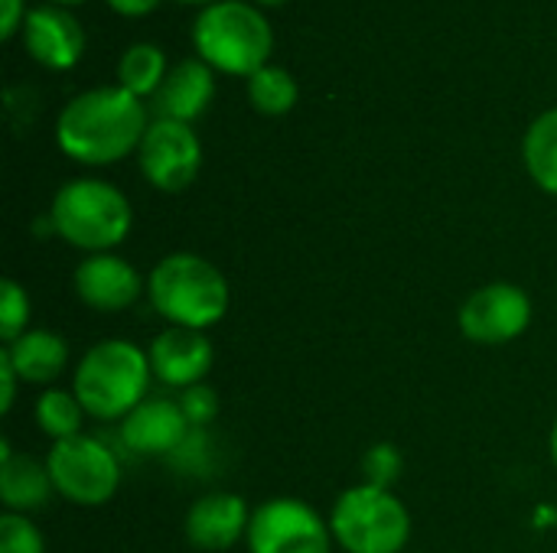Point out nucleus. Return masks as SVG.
I'll list each match as a JSON object with an SVG mask.
<instances>
[{
	"label": "nucleus",
	"instance_id": "28",
	"mask_svg": "<svg viewBox=\"0 0 557 553\" xmlns=\"http://www.w3.org/2000/svg\"><path fill=\"white\" fill-rule=\"evenodd\" d=\"M16 385H20V375L13 372V365H10V359L0 352V411L3 414H10L13 411V401H16Z\"/></svg>",
	"mask_w": 557,
	"mask_h": 553
},
{
	"label": "nucleus",
	"instance_id": "13",
	"mask_svg": "<svg viewBox=\"0 0 557 553\" xmlns=\"http://www.w3.org/2000/svg\"><path fill=\"white\" fill-rule=\"evenodd\" d=\"M193 437V424L180 401L147 398L121 420V440L137 456H176Z\"/></svg>",
	"mask_w": 557,
	"mask_h": 553
},
{
	"label": "nucleus",
	"instance_id": "17",
	"mask_svg": "<svg viewBox=\"0 0 557 553\" xmlns=\"http://www.w3.org/2000/svg\"><path fill=\"white\" fill-rule=\"evenodd\" d=\"M55 486L49 479L46 463H36L33 456L13 453L10 443L0 450V499L7 512L29 515L49 505Z\"/></svg>",
	"mask_w": 557,
	"mask_h": 553
},
{
	"label": "nucleus",
	"instance_id": "32",
	"mask_svg": "<svg viewBox=\"0 0 557 553\" xmlns=\"http://www.w3.org/2000/svg\"><path fill=\"white\" fill-rule=\"evenodd\" d=\"M248 3H255V7H281L287 0H248Z\"/></svg>",
	"mask_w": 557,
	"mask_h": 553
},
{
	"label": "nucleus",
	"instance_id": "14",
	"mask_svg": "<svg viewBox=\"0 0 557 553\" xmlns=\"http://www.w3.org/2000/svg\"><path fill=\"white\" fill-rule=\"evenodd\" d=\"M147 359H150V372L160 385L186 391V388L202 385V378L209 375V368L215 362V352H212V342L206 339V332L170 326L147 345Z\"/></svg>",
	"mask_w": 557,
	"mask_h": 553
},
{
	"label": "nucleus",
	"instance_id": "15",
	"mask_svg": "<svg viewBox=\"0 0 557 553\" xmlns=\"http://www.w3.org/2000/svg\"><path fill=\"white\" fill-rule=\"evenodd\" d=\"M251 512L242 495L232 492H212L189 505L186 512V541L196 551L222 553L235 548L242 538H248Z\"/></svg>",
	"mask_w": 557,
	"mask_h": 553
},
{
	"label": "nucleus",
	"instance_id": "10",
	"mask_svg": "<svg viewBox=\"0 0 557 553\" xmlns=\"http://www.w3.org/2000/svg\"><path fill=\"white\" fill-rule=\"evenodd\" d=\"M457 326L476 345H509L532 326V300L519 284H486L463 300Z\"/></svg>",
	"mask_w": 557,
	"mask_h": 553
},
{
	"label": "nucleus",
	"instance_id": "2",
	"mask_svg": "<svg viewBox=\"0 0 557 553\" xmlns=\"http://www.w3.org/2000/svg\"><path fill=\"white\" fill-rule=\"evenodd\" d=\"M147 297L153 310L180 329L206 332L219 326L232 306L225 274L202 254L173 251L147 274Z\"/></svg>",
	"mask_w": 557,
	"mask_h": 553
},
{
	"label": "nucleus",
	"instance_id": "20",
	"mask_svg": "<svg viewBox=\"0 0 557 553\" xmlns=\"http://www.w3.org/2000/svg\"><path fill=\"white\" fill-rule=\"evenodd\" d=\"M166 72H170L166 55L153 42H134L117 59V85L137 95L140 101H150L160 91Z\"/></svg>",
	"mask_w": 557,
	"mask_h": 553
},
{
	"label": "nucleus",
	"instance_id": "6",
	"mask_svg": "<svg viewBox=\"0 0 557 553\" xmlns=\"http://www.w3.org/2000/svg\"><path fill=\"white\" fill-rule=\"evenodd\" d=\"M330 531L346 553H401L411 541V515L392 489L362 482L336 499Z\"/></svg>",
	"mask_w": 557,
	"mask_h": 553
},
{
	"label": "nucleus",
	"instance_id": "30",
	"mask_svg": "<svg viewBox=\"0 0 557 553\" xmlns=\"http://www.w3.org/2000/svg\"><path fill=\"white\" fill-rule=\"evenodd\" d=\"M548 450H552V460H555V466H557V420H555V427H552V443H548Z\"/></svg>",
	"mask_w": 557,
	"mask_h": 553
},
{
	"label": "nucleus",
	"instance_id": "1",
	"mask_svg": "<svg viewBox=\"0 0 557 553\" xmlns=\"http://www.w3.org/2000/svg\"><path fill=\"white\" fill-rule=\"evenodd\" d=\"M150 108L121 85H101L75 95L55 117L59 150L82 166H111L137 153Z\"/></svg>",
	"mask_w": 557,
	"mask_h": 553
},
{
	"label": "nucleus",
	"instance_id": "3",
	"mask_svg": "<svg viewBox=\"0 0 557 553\" xmlns=\"http://www.w3.org/2000/svg\"><path fill=\"white\" fill-rule=\"evenodd\" d=\"M196 55L219 75L251 78L271 65L274 29L261 7L248 0H219L196 13L193 20Z\"/></svg>",
	"mask_w": 557,
	"mask_h": 553
},
{
	"label": "nucleus",
	"instance_id": "26",
	"mask_svg": "<svg viewBox=\"0 0 557 553\" xmlns=\"http://www.w3.org/2000/svg\"><path fill=\"white\" fill-rule=\"evenodd\" d=\"M180 404H183V411H186V417H189L193 430L209 427V424L215 420V414H219V398H215V391H212V388H206V385L186 388V391H183V398H180Z\"/></svg>",
	"mask_w": 557,
	"mask_h": 553
},
{
	"label": "nucleus",
	"instance_id": "12",
	"mask_svg": "<svg viewBox=\"0 0 557 553\" xmlns=\"http://www.w3.org/2000/svg\"><path fill=\"white\" fill-rule=\"evenodd\" d=\"M23 46L49 72H69L85 55V29L72 10L42 3L26 13L23 23Z\"/></svg>",
	"mask_w": 557,
	"mask_h": 553
},
{
	"label": "nucleus",
	"instance_id": "21",
	"mask_svg": "<svg viewBox=\"0 0 557 553\" xmlns=\"http://www.w3.org/2000/svg\"><path fill=\"white\" fill-rule=\"evenodd\" d=\"M82 417L85 407L78 404L75 391H62V388H46L36 401V427L52 440V443H62V440H72L82 433Z\"/></svg>",
	"mask_w": 557,
	"mask_h": 553
},
{
	"label": "nucleus",
	"instance_id": "16",
	"mask_svg": "<svg viewBox=\"0 0 557 553\" xmlns=\"http://www.w3.org/2000/svg\"><path fill=\"white\" fill-rule=\"evenodd\" d=\"M215 98V72L199 59H180L176 65H170L160 91L150 98V111L153 117L163 121H180V124H193L206 114V108Z\"/></svg>",
	"mask_w": 557,
	"mask_h": 553
},
{
	"label": "nucleus",
	"instance_id": "19",
	"mask_svg": "<svg viewBox=\"0 0 557 553\" xmlns=\"http://www.w3.org/2000/svg\"><path fill=\"white\" fill-rule=\"evenodd\" d=\"M522 163L542 192L557 196V108L542 111L529 124L522 140Z\"/></svg>",
	"mask_w": 557,
	"mask_h": 553
},
{
	"label": "nucleus",
	"instance_id": "33",
	"mask_svg": "<svg viewBox=\"0 0 557 553\" xmlns=\"http://www.w3.org/2000/svg\"><path fill=\"white\" fill-rule=\"evenodd\" d=\"M176 3H186V7H209V3H219V0H176Z\"/></svg>",
	"mask_w": 557,
	"mask_h": 553
},
{
	"label": "nucleus",
	"instance_id": "18",
	"mask_svg": "<svg viewBox=\"0 0 557 553\" xmlns=\"http://www.w3.org/2000/svg\"><path fill=\"white\" fill-rule=\"evenodd\" d=\"M0 352L10 359L13 372L26 385H49L69 368V342L49 329H29Z\"/></svg>",
	"mask_w": 557,
	"mask_h": 553
},
{
	"label": "nucleus",
	"instance_id": "8",
	"mask_svg": "<svg viewBox=\"0 0 557 553\" xmlns=\"http://www.w3.org/2000/svg\"><path fill=\"white\" fill-rule=\"evenodd\" d=\"M248 553H330V521L300 499H271L251 512Z\"/></svg>",
	"mask_w": 557,
	"mask_h": 553
},
{
	"label": "nucleus",
	"instance_id": "31",
	"mask_svg": "<svg viewBox=\"0 0 557 553\" xmlns=\"http://www.w3.org/2000/svg\"><path fill=\"white\" fill-rule=\"evenodd\" d=\"M46 3H55V7H78V3H88V0H46Z\"/></svg>",
	"mask_w": 557,
	"mask_h": 553
},
{
	"label": "nucleus",
	"instance_id": "9",
	"mask_svg": "<svg viewBox=\"0 0 557 553\" xmlns=\"http://www.w3.org/2000/svg\"><path fill=\"white\" fill-rule=\"evenodd\" d=\"M137 163L144 179L157 192H183L196 183L202 169V143L193 124L180 121H163L153 117L140 147H137Z\"/></svg>",
	"mask_w": 557,
	"mask_h": 553
},
{
	"label": "nucleus",
	"instance_id": "27",
	"mask_svg": "<svg viewBox=\"0 0 557 553\" xmlns=\"http://www.w3.org/2000/svg\"><path fill=\"white\" fill-rule=\"evenodd\" d=\"M26 13V0H0V36L13 39L16 33H23Z\"/></svg>",
	"mask_w": 557,
	"mask_h": 553
},
{
	"label": "nucleus",
	"instance_id": "7",
	"mask_svg": "<svg viewBox=\"0 0 557 553\" xmlns=\"http://www.w3.org/2000/svg\"><path fill=\"white\" fill-rule=\"evenodd\" d=\"M46 469L55 486V495L82 508H98L111 502L121 486V463L114 450L88 433L52 443Z\"/></svg>",
	"mask_w": 557,
	"mask_h": 553
},
{
	"label": "nucleus",
	"instance_id": "11",
	"mask_svg": "<svg viewBox=\"0 0 557 553\" xmlns=\"http://www.w3.org/2000/svg\"><path fill=\"white\" fill-rule=\"evenodd\" d=\"M72 287H75V297L88 310H98V313L131 310L147 293V280L134 271V264L111 254V251L108 254H88L75 267Z\"/></svg>",
	"mask_w": 557,
	"mask_h": 553
},
{
	"label": "nucleus",
	"instance_id": "24",
	"mask_svg": "<svg viewBox=\"0 0 557 553\" xmlns=\"http://www.w3.org/2000/svg\"><path fill=\"white\" fill-rule=\"evenodd\" d=\"M0 553H46L39 528L16 512L0 515Z\"/></svg>",
	"mask_w": 557,
	"mask_h": 553
},
{
	"label": "nucleus",
	"instance_id": "23",
	"mask_svg": "<svg viewBox=\"0 0 557 553\" xmlns=\"http://www.w3.org/2000/svg\"><path fill=\"white\" fill-rule=\"evenodd\" d=\"M26 326H29V297H26L23 284L7 277L0 284V339H3V345L16 342L23 332H29Z\"/></svg>",
	"mask_w": 557,
	"mask_h": 553
},
{
	"label": "nucleus",
	"instance_id": "4",
	"mask_svg": "<svg viewBox=\"0 0 557 553\" xmlns=\"http://www.w3.org/2000/svg\"><path fill=\"white\" fill-rule=\"evenodd\" d=\"M150 359L127 339L95 342L72 375V391L88 417L124 420L134 407L147 401L150 391Z\"/></svg>",
	"mask_w": 557,
	"mask_h": 553
},
{
	"label": "nucleus",
	"instance_id": "25",
	"mask_svg": "<svg viewBox=\"0 0 557 553\" xmlns=\"http://www.w3.org/2000/svg\"><path fill=\"white\" fill-rule=\"evenodd\" d=\"M401 466H405V460H401L398 447H392V443H375L362 460L366 482L379 486V489H392L401 476Z\"/></svg>",
	"mask_w": 557,
	"mask_h": 553
},
{
	"label": "nucleus",
	"instance_id": "5",
	"mask_svg": "<svg viewBox=\"0 0 557 553\" xmlns=\"http://www.w3.org/2000/svg\"><path fill=\"white\" fill-rule=\"evenodd\" d=\"M49 225L69 248L85 254H108L131 235L134 209L114 183L82 176L59 186L52 196Z\"/></svg>",
	"mask_w": 557,
	"mask_h": 553
},
{
	"label": "nucleus",
	"instance_id": "29",
	"mask_svg": "<svg viewBox=\"0 0 557 553\" xmlns=\"http://www.w3.org/2000/svg\"><path fill=\"white\" fill-rule=\"evenodd\" d=\"M117 16H127V20H140V16H150L163 0H104Z\"/></svg>",
	"mask_w": 557,
	"mask_h": 553
},
{
	"label": "nucleus",
	"instance_id": "22",
	"mask_svg": "<svg viewBox=\"0 0 557 553\" xmlns=\"http://www.w3.org/2000/svg\"><path fill=\"white\" fill-rule=\"evenodd\" d=\"M297 98H300V88H297L294 75L281 65H264L261 72H255L248 78V101L264 117H281V114L294 111Z\"/></svg>",
	"mask_w": 557,
	"mask_h": 553
}]
</instances>
